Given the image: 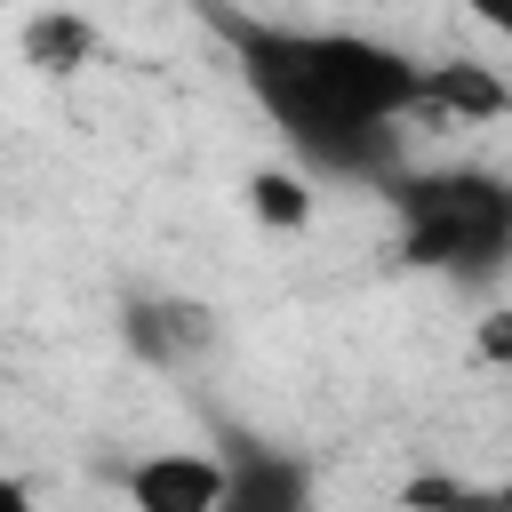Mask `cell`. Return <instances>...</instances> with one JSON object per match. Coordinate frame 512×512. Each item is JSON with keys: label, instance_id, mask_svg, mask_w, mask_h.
<instances>
[{"label": "cell", "instance_id": "1", "mask_svg": "<svg viewBox=\"0 0 512 512\" xmlns=\"http://www.w3.org/2000/svg\"><path fill=\"white\" fill-rule=\"evenodd\" d=\"M224 48L232 80L280 136V152L312 184H376L400 152V120H416L424 56L360 24L264 16L248 0H184Z\"/></svg>", "mask_w": 512, "mask_h": 512}, {"label": "cell", "instance_id": "2", "mask_svg": "<svg viewBox=\"0 0 512 512\" xmlns=\"http://www.w3.org/2000/svg\"><path fill=\"white\" fill-rule=\"evenodd\" d=\"M392 256L408 272H440L456 288H488L512 272V176L488 160H392L376 176Z\"/></svg>", "mask_w": 512, "mask_h": 512}, {"label": "cell", "instance_id": "3", "mask_svg": "<svg viewBox=\"0 0 512 512\" xmlns=\"http://www.w3.org/2000/svg\"><path fill=\"white\" fill-rule=\"evenodd\" d=\"M120 496L144 512H224V456L216 448H160L120 472Z\"/></svg>", "mask_w": 512, "mask_h": 512}, {"label": "cell", "instance_id": "4", "mask_svg": "<svg viewBox=\"0 0 512 512\" xmlns=\"http://www.w3.org/2000/svg\"><path fill=\"white\" fill-rule=\"evenodd\" d=\"M224 512H304L312 496V464L304 456H280L264 440H240L224 432Z\"/></svg>", "mask_w": 512, "mask_h": 512}, {"label": "cell", "instance_id": "5", "mask_svg": "<svg viewBox=\"0 0 512 512\" xmlns=\"http://www.w3.org/2000/svg\"><path fill=\"white\" fill-rule=\"evenodd\" d=\"M120 336H128L136 360L184 368V360H200V352L216 344V320H208V304H192V296H128Z\"/></svg>", "mask_w": 512, "mask_h": 512}, {"label": "cell", "instance_id": "6", "mask_svg": "<svg viewBox=\"0 0 512 512\" xmlns=\"http://www.w3.org/2000/svg\"><path fill=\"white\" fill-rule=\"evenodd\" d=\"M16 56H24L32 72L64 80V72L96 64V24H88L80 8H32V16H24V32H16Z\"/></svg>", "mask_w": 512, "mask_h": 512}, {"label": "cell", "instance_id": "7", "mask_svg": "<svg viewBox=\"0 0 512 512\" xmlns=\"http://www.w3.org/2000/svg\"><path fill=\"white\" fill-rule=\"evenodd\" d=\"M424 112H448V120H504V112H512V88H504L488 64H424L416 120H424Z\"/></svg>", "mask_w": 512, "mask_h": 512}, {"label": "cell", "instance_id": "8", "mask_svg": "<svg viewBox=\"0 0 512 512\" xmlns=\"http://www.w3.org/2000/svg\"><path fill=\"white\" fill-rule=\"evenodd\" d=\"M248 208H256V224H272V232H304L312 208H320V192H312V176H304L296 160H280V168H256V176H248Z\"/></svg>", "mask_w": 512, "mask_h": 512}, {"label": "cell", "instance_id": "9", "mask_svg": "<svg viewBox=\"0 0 512 512\" xmlns=\"http://www.w3.org/2000/svg\"><path fill=\"white\" fill-rule=\"evenodd\" d=\"M456 8H464V16L496 40V48H512V0H456Z\"/></svg>", "mask_w": 512, "mask_h": 512}, {"label": "cell", "instance_id": "10", "mask_svg": "<svg viewBox=\"0 0 512 512\" xmlns=\"http://www.w3.org/2000/svg\"><path fill=\"white\" fill-rule=\"evenodd\" d=\"M480 360H512V312H488L480 320Z\"/></svg>", "mask_w": 512, "mask_h": 512}, {"label": "cell", "instance_id": "11", "mask_svg": "<svg viewBox=\"0 0 512 512\" xmlns=\"http://www.w3.org/2000/svg\"><path fill=\"white\" fill-rule=\"evenodd\" d=\"M488 504H512V480H504V488H488Z\"/></svg>", "mask_w": 512, "mask_h": 512}]
</instances>
